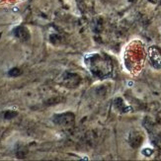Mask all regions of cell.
<instances>
[{"label": "cell", "mask_w": 161, "mask_h": 161, "mask_svg": "<svg viewBox=\"0 0 161 161\" xmlns=\"http://www.w3.org/2000/svg\"><path fill=\"white\" fill-rule=\"evenodd\" d=\"M131 144L134 146V147H137L142 143V137H140L138 134H134L131 135Z\"/></svg>", "instance_id": "obj_4"}, {"label": "cell", "mask_w": 161, "mask_h": 161, "mask_svg": "<svg viewBox=\"0 0 161 161\" xmlns=\"http://www.w3.org/2000/svg\"><path fill=\"white\" fill-rule=\"evenodd\" d=\"M53 121H55V123L58 124V125L69 126V125H72V124L74 123V116H73L72 114H70V113L58 115L55 117Z\"/></svg>", "instance_id": "obj_1"}, {"label": "cell", "mask_w": 161, "mask_h": 161, "mask_svg": "<svg viewBox=\"0 0 161 161\" xmlns=\"http://www.w3.org/2000/svg\"><path fill=\"white\" fill-rule=\"evenodd\" d=\"M150 59H151V63L153 64L154 67L156 68H161V55L159 50L157 49H151L150 50Z\"/></svg>", "instance_id": "obj_2"}, {"label": "cell", "mask_w": 161, "mask_h": 161, "mask_svg": "<svg viewBox=\"0 0 161 161\" xmlns=\"http://www.w3.org/2000/svg\"><path fill=\"white\" fill-rule=\"evenodd\" d=\"M17 115H18V114H17L16 112L8 111V112H6V113L4 114V117L6 118V119H12V118H14V117H16Z\"/></svg>", "instance_id": "obj_6"}, {"label": "cell", "mask_w": 161, "mask_h": 161, "mask_svg": "<svg viewBox=\"0 0 161 161\" xmlns=\"http://www.w3.org/2000/svg\"><path fill=\"white\" fill-rule=\"evenodd\" d=\"M152 153V150H143V154L144 155H150Z\"/></svg>", "instance_id": "obj_8"}, {"label": "cell", "mask_w": 161, "mask_h": 161, "mask_svg": "<svg viewBox=\"0 0 161 161\" xmlns=\"http://www.w3.org/2000/svg\"><path fill=\"white\" fill-rule=\"evenodd\" d=\"M21 74V70L18 68H13L9 71V75L10 76H18Z\"/></svg>", "instance_id": "obj_7"}, {"label": "cell", "mask_w": 161, "mask_h": 161, "mask_svg": "<svg viewBox=\"0 0 161 161\" xmlns=\"http://www.w3.org/2000/svg\"><path fill=\"white\" fill-rule=\"evenodd\" d=\"M17 36L19 37V38H21L22 40H28L29 39V34H28L27 30L25 29V28H19L18 30H17Z\"/></svg>", "instance_id": "obj_5"}, {"label": "cell", "mask_w": 161, "mask_h": 161, "mask_svg": "<svg viewBox=\"0 0 161 161\" xmlns=\"http://www.w3.org/2000/svg\"><path fill=\"white\" fill-rule=\"evenodd\" d=\"M79 82V77L75 74H67L66 78H64V85L68 86H75Z\"/></svg>", "instance_id": "obj_3"}]
</instances>
